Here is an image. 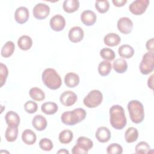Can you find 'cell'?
I'll return each mask as SVG.
<instances>
[{
    "mask_svg": "<svg viewBox=\"0 0 154 154\" xmlns=\"http://www.w3.org/2000/svg\"><path fill=\"white\" fill-rule=\"evenodd\" d=\"M146 47L149 52H153V38H151L147 40Z\"/></svg>",
    "mask_w": 154,
    "mask_h": 154,
    "instance_id": "ab89813d",
    "label": "cell"
},
{
    "mask_svg": "<svg viewBox=\"0 0 154 154\" xmlns=\"http://www.w3.org/2000/svg\"><path fill=\"white\" fill-rule=\"evenodd\" d=\"M104 43L108 46H116L119 45L121 42V38L120 36L114 32L108 33L105 35L103 38Z\"/></svg>",
    "mask_w": 154,
    "mask_h": 154,
    "instance_id": "d6986e66",
    "label": "cell"
},
{
    "mask_svg": "<svg viewBox=\"0 0 154 154\" xmlns=\"http://www.w3.org/2000/svg\"><path fill=\"white\" fill-rule=\"evenodd\" d=\"M39 147L45 151H50L52 149L54 145L52 141L47 138H44L40 140L39 142Z\"/></svg>",
    "mask_w": 154,
    "mask_h": 154,
    "instance_id": "d590c367",
    "label": "cell"
},
{
    "mask_svg": "<svg viewBox=\"0 0 154 154\" xmlns=\"http://www.w3.org/2000/svg\"><path fill=\"white\" fill-rule=\"evenodd\" d=\"M76 145L87 154L93 146V141L85 137H79L76 141Z\"/></svg>",
    "mask_w": 154,
    "mask_h": 154,
    "instance_id": "2e32d148",
    "label": "cell"
},
{
    "mask_svg": "<svg viewBox=\"0 0 154 154\" xmlns=\"http://www.w3.org/2000/svg\"><path fill=\"white\" fill-rule=\"evenodd\" d=\"M128 109L131 120L135 123H141L144 119L143 104L137 100H132L128 104Z\"/></svg>",
    "mask_w": 154,
    "mask_h": 154,
    "instance_id": "277c9868",
    "label": "cell"
},
{
    "mask_svg": "<svg viewBox=\"0 0 154 154\" xmlns=\"http://www.w3.org/2000/svg\"><path fill=\"white\" fill-rule=\"evenodd\" d=\"M140 72L143 75H148L153 71L154 69V55L153 52L145 53L140 64Z\"/></svg>",
    "mask_w": 154,
    "mask_h": 154,
    "instance_id": "8992f818",
    "label": "cell"
},
{
    "mask_svg": "<svg viewBox=\"0 0 154 154\" xmlns=\"http://www.w3.org/2000/svg\"><path fill=\"white\" fill-rule=\"evenodd\" d=\"M36 139L37 137L35 132L31 129H25L22 134V140L27 145L34 144L36 141Z\"/></svg>",
    "mask_w": 154,
    "mask_h": 154,
    "instance_id": "44dd1931",
    "label": "cell"
},
{
    "mask_svg": "<svg viewBox=\"0 0 154 154\" xmlns=\"http://www.w3.org/2000/svg\"><path fill=\"white\" fill-rule=\"evenodd\" d=\"M15 49V46L12 41H8L5 43L1 49V55L3 57L8 58L12 55Z\"/></svg>",
    "mask_w": 154,
    "mask_h": 154,
    "instance_id": "83f0119b",
    "label": "cell"
},
{
    "mask_svg": "<svg viewBox=\"0 0 154 154\" xmlns=\"http://www.w3.org/2000/svg\"><path fill=\"white\" fill-rule=\"evenodd\" d=\"M153 75H152L148 79V81H147V85H148V87L151 88L152 90H153Z\"/></svg>",
    "mask_w": 154,
    "mask_h": 154,
    "instance_id": "b9f144b4",
    "label": "cell"
},
{
    "mask_svg": "<svg viewBox=\"0 0 154 154\" xmlns=\"http://www.w3.org/2000/svg\"><path fill=\"white\" fill-rule=\"evenodd\" d=\"M8 74V70L6 65L3 63L0 64V82L1 86L2 87L5 83L7 76Z\"/></svg>",
    "mask_w": 154,
    "mask_h": 154,
    "instance_id": "74e56055",
    "label": "cell"
},
{
    "mask_svg": "<svg viewBox=\"0 0 154 154\" xmlns=\"http://www.w3.org/2000/svg\"><path fill=\"white\" fill-rule=\"evenodd\" d=\"M50 26L52 30L60 31L66 26V20L64 17L60 14H56L51 17L50 20Z\"/></svg>",
    "mask_w": 154,
    "mask_h": 154,
    "instance_id": "8fae6325",
    "label": "cell"
},
{
    "mask_svg": "<svg viewBox=\"0 0 154 154\" xmlns=\"http://www.w3.org/2000/svg\"><path fill=\"white\" fill-rule=\"evenodd\" d=\"M5 120L8 126L18 127L20 123V117L19 115L13 111H10L6 113Z\"/></svg>",
    "mask_w": 154,
    "mask_h": 154,
    "instance_id": "ac0fdd59",
    "label": "cell"
},
{
    "mask_svg": "<svg viewBox=\"0 0 154 154\" xmlns=\"http://www.w3.org/2000/svg\"><path fill=\"white\" fill-rule=\"evenodd\" d=\"M17 135L18 127H11L8 126L5 134V137L7 141L13 142L16 141L17 138Z\"/></svg>",
    "mask_w": 154,
    "mask_h": 154,
    "instance_id": "4dcf8cb0",
    "label": "cell"
},
{
    "mask_svg": "<svg viewBox=\"0 0 154 154\" xmlns=\"http://www.w3.org/2000/svg\"><path fill=\"white\" fill-rule=\"evenodd\" d=\"M118 52L119 55L125 58H130L134 54V48L129 45H123L119 47Z\"/></svg>",
    "mask_w": 154,
    "mask_h": 154,
    "instance_id": "d4e9b609",
    "label": "cell"
},
{
    "mask_svg": "<svg viewBox=\"0 0 154 154\" xmlns=\"http://www.w3.org/2000/svg\"><path fill=\"white\" fill-rule=\"evenodd\" d=\"M95 137L99 142L106 143L110 140L111 134L108 128L105 126H100L96 130Z\"/></svg>",
    "mask_w": 154,
    "mask_h": 154,
    "instance_id": "5bb4252c",
    "label": "cell"
},
{
    "mask_svg": "<svg viewBox=\"0 0 154 154\" xmlns=\"http://www.w3.org/2000/svg\"><path fill=\"white\" fill-rule=\"evenodd\" d=\"M106 152L108 154H121L123 152V148L117 143H112L107 147Z\"/></svg>",
    "mask_w": 154,
    "mask_h": 154,
    "instance_id": "8d00e7d4",
    "label": "cell"
},
{
    "mask_svg": "<svg viewBox=\"0 0 154 154\" xmlns=\"http://www.w3.org/2000/svg\"><path fill=\"white\" fill-rule=\"evenodd\" d=\"M47 124L46 118L40 114L35 116L32 120V126L38 131L45 130L47 126Z\"/></svg>",
    "mask_w": 154,
    "mask_h": 154,
    "instance_id": "e0dca14e",
    "label": "cell"
},
{
    "mask_svg": "<svg viewBox=\"0 0 154 154\" xmlns=\"http://www.w3.org/2000/svg\"><path fill=\"white\" fill-rule=\"evenodd\" d=\"M73 137V132L70 130L64 129L60 133L58 139L61 143L68 144L72 141Z\"/></svg>",
    "mask_w": 154,
    "mask_h": 154,
    "instance_id": "1f68e13d",
    "label": "cell"
},
{
    "mask_svg": "<svg viewBox=\"0 0 154 154\" xmlns=\"http://www.w3.org/2000/svg\"><path fill=\"white\" fill-rule=\"evenodd\" d=\"M112 69V65L109 61L104 60L101 61L98 66V72L102 76H107Z\"/></svg>",
    "mask_w": 154,
    "mask_h": 154,
    "instance_id": "f546056e",
    "label": "cell"
},
{
    "mask_svg": "<svg viewBox=\"0 0 154 154\" xmlns=\"http://www.w3.org/2000/svg\"><path fill=\"white\" fill-rule=\"evenodd\" d=\"M150 150V146L144 141H141L138 143L135 146V152L139 154H146L149 153Z\"/></svg>",
    "mask_w": 154,
    "mask_h": 154,
    "instance_id": "e575fe53",
    "label": "cell"
},
{
    "mask_svg": "<svg viewBox=\"0 0 154 154\" xmlns=\"http://www.w3.org/2000/svg\"><path fill=\"white\" fill-rule=\"evenodd\" d=\"M77 95L72 91H65L60 97V102L65 106H70L75 104L77 101Z\"/></svg>",
    "mask_w": 154,
    "mask_h": 154,
    "instance_id": "30bf717a",
    "label": "cell"
},
{
    "mask_svg": "<svg viewBox=\"0 0 154 154\" xmlns=\"http://www.w3.org/2000/svg\"><path fill=\"white\" fill-rule=\"evenodd\" d=\"M113 69L118 73H123L128 69L126 61L123 58L116 59L113 63Z\"/></svg>",
    "mask_w": 154,
    "mask_h": 154,
    "instance_id": "484cf974",
    "label": "cell"
},
{
    "mask_svg": "<svg viewBox=\"0 0 154 154\" xmlns=\"http://www.w3.org/2000/svg\"><path fill=\"white\" fill-rule=\"evenodd\" d=\"M50 13L49 7L44 3H38L33 8L32 14L35 18L42 20L46 18Z\"/></svg>",
    "mask_w": 154,
    "mask_h": 154,
    "instance_id": "ba28073f",
    "label": "cell"
},
{
    "mask_svg": "<svg viewBox=\"0 0 154 154\" xmlns=\"http://www.w3.org/2000/svg\"><path fill=\"white\" fill-rule=\"evenodd\" d=\"M117 28L122 34H128L132 31L133 22L129 17H121L117 22Z\"/></svg>",
    "mask_w": 154,
    "mask_h": 154,
    "instance_id": "9c48e42d",
    "label": "cell"
},
{
    "mask_svg": "<svg viewBox=\"0 0 154 154\" xmlns=\"http://www.w3.org/2000/svg\"><path fill=\"white\" fill-rule=\"evenodd\" d=\"M64 82L68 87L74 88L79 84V77L75 73L69 72L67 73L64 77Z\"/></svg>",
    "mask_w": 154,
    "mask_h": 154,
    "instance_id": "ffe728a7",
    "label": "cell"
},
{
    "mask_svg": "<svg viewBox=\"0 0 154 154\" xmlns=\"http://www.w3.org/2000/svg\"><path fill=\"white\" fill-rule=\"evenodd\" d=\"M30 97L35 101H42L45 98L44 91L38 87H32L29 91Z\"/></svg>",
    "mask_w": 154,
    "mask_h": 154,
    "instance_id": "f1b7e54d",
    "label": "cell"
},
{
    "mask_svg": "<svg viewBox=\"0 0 154 154\" xmlns=\"http://www.w3.org/2000/svg\"><path fill=\"white\" fill-rule=\"evenodd\" d=\"M103 95L100 91L93 90L84 97V104L88 108H93L98 106L102 102Z\"/></svg>",
    "mask_w": 154,
    "mask_h": 154,
    "instance_id": "5b68a950",
    "label": "cell"
},
{
    "mask_svg": "<svg viewBox=\"0 0 154 154\" xmlns=\"http://www.w3.org/2000/svg\"><path fill=\"white\" fill-rule=\"evenodd\" d=\"M100 55L103 59L106 61H112L116 57L114 51L108 48L102 49L100 51Z\"/></svg>",
    "mask_w": 154,
    "mask_h": 154,
    "instance_id": "d6a6232c",
    "label": "cell"
},
{
    "mask_svg": "<svg viewBox=\"0 0 154 154\" xmlns=\"http://www.w3.org/2000/svg\"><path fill=\"white\" fill-rule=\"evenodd\" d=\"M149 4V0H136L129 5V9L134 15H141L145 12Z\"/></svg>",
    "mask_w": 154,
    "mask_h": 154,
    "instance_id": "52a82bcc",
    "label": "cell"
},
{
    "mask_svg": "<svg viewBox=\"0 0 154 154\" xmlns=\"http://www.w3.org/2000/svg\"><path fill=\"white\" fill-rule=\"evenodd\" d=\"M97 16L91 10H85L81 14V20L86 26L93 25L96 21Z\"/></svg>",
    "mask_w": 154,
    "mask_h": 154,
    "instance_id": "9a60e30c",
    "label": "cell"
},
{
    "mask_svg": "<svg viewBox=\"0 0 154 154\" xmlns=\"http://www.w3.org/2000/svg\"><path fill=\"white\" fill-rule=\"evenodd\" d=\"M57 153H63V154H69V152L66 150V149H61L60 150H58Z\"/></svg>",
    "mask_w": 154,
    "mask_h": 154,
    "instance_id": "7bdbcfd3",
    "label": "cell"
},
{
    "mask_svg": "<svg viewBox=\"0 0 154 154\" xmlns=\"http://www.w3.org/2000/svg\"><path fill=\"white\" fill-rule=\"evenodd\" d=\"M95 7L100 13H105L107 12L109 8V2L105 1H97L95 2Z\"/></svg>",
    "mask_w": 154,
    "mask_h": 154,
    "instance_id": "836d02e7",
    "label": "cell"
},
{
    "mask_svg": "<svg viewBox=\"0 0 154 154\" xmlns=\"http://www.w3.org/2000/svg\"><path fill=\"white\" fill-rule=\"evenodd\" d=\"M79 2L78 0H65L63 4V10L67 13H73L78 10Z\"/></svg>",
    "mask_w": 154,
    "mask_h": 154,
    "instance_id": "7402d4cb",
    "label": "cell"
},
{
    "mask_svg": "<svg viewBox=\"0 0 154 154\" xmlns=\"http://www.w3.org/2000/svg\"><path fill=\"white\" fill-rule=\"evenodd\" d=\"M112 2L115 6L120 7L123 6L127 2V1L126 0H113Z\"/></svg>",
    "mask_w": 154,
    "mask_h": 154,
    "instance_id": "60d3db41",
    "label": "cell"
},
{
    "mask_svg": "<svg viewBox=\"0 0 154 154\" xmlns=\"http://www.w3.org/2000/svg\"><path fill=\"white\" fill-rule=\"evenodd\" d=\"M86 117V111L84 109L78 108L72 111H65L61 116V122L69 126L75 125L82 120Z\"/></svg>",
    "mask_w": 154,
    "mask_h": 154,
    "instance_id": "3957f363",
    "label": "cell"
},
{
    "mask_svg": "<svg viewBox=\"0 0 154 154\" xmlns=\"http://www.w3.org/2000/svg\"><path fill=\"white\" fill-rule=\"evenodd\" d=\"M29 16V10L25 7H18L14 13V19L17 23L23 24L27 22Z\"/></svg>",
    "mask_w": 154,
    "mask_h": 154,
    "instance_id": "7c38bea8",
    "label": "cell"
},
{
    "mask_svg": "<svg viewBox=\"0 0 154 154\" xmlns=\"http://www.w3.org/2000/svg\"><path fill=\"white\" fill-rule=\"evenodd\" d=\"M138 137V130L134 128L130 127L127 129L125 134V138L127 143H131L137 141Z\"/></svg>",
    "mask_w": 154,
    "mask_h": 154,
    "instance_id": "4316f807",
    "label": "cell"
},
{
    "mask_svg": "<svg viewBox=\"0 0 154 154\" xmlns=\"http://www.w3.org/2000/svg\"><path fill=\"white\" fill-rule=\"evenodd\" d=\"M109 122L112 128L122 129L127 123L124 108L119 105H114L109 109Z\"/></svg>",
    "mask_w": 154,
    "mask_h": 154,
    "instance_id": "6da1fadb",
    "label": "cell"
},
{
    "mask_svg": "<svg viewBox=\"0 0 154 154\" xmlns=\"http://www.w3.org/2000/svg\"><path fill=\"white\" fill-rule=\"evenodd\" d=\"M84 31L80 26H73L70 28L69 32V38L73 43H78L84 38Z\"/></svg>",
    "mask_w": 154,
    "mask_h": 154,
    "instance_id": "4fadbf2b",
    "label": "cell"
},
{
    "mask_svg": "<svg viewBox=\"0 0 154 154\" xmlns=\"http://www.w3.org/2000/svg\"><path fill=\"white\" fill-rule=\"evenodd\" d=\"M37 104L32 100L27 101L24 105V109L25 111L29 114H33L37 110Z\"/></svg>",
    "mask_w": 154,
    "mask_h": 154,
    "instance_id": "f35d334b",
    "label": "cell"
},
{
    "mask_svg": "<svg viewBox=\"0 0 154 154\" xmlns=\"http://www.w3.org/2000/svg\"><path fill=\"white\" fill-rule=\"evenodd\" d=\"M58 107L57 104L53 102H45L41 106L42 111L47 115H52L55 114L58 111Z\"/></svg>",
    "mask_w": 154,
    "mask_h": 154,
    "instance_id": "cb8c5ba5",
    "label": "cell"
},
{
    "mask_svg": "<svg viewBox=\"0 0 154 154\" xmlns=\"http://www.w3.org/2000/svg\"><path fill=\"white\" fill-rule=\"evenodd\" d=\"M42 79L43 84L51 90L59 88L62 84L60 76L55 69L52 68L46 69L43 72Z\"/></svg>",
    "mask_w": 154,
    "mask_h": 154,
    "instance_id": "7a4b0ae2",
    "label": "cell"
},
{
    "mask_svg": "<svg viewBox=\"0 0 154 154\" xmlns=\"http://www.w3.org/2000/svg\"><path fill=\"white\" fill-rule=\"evenodd\" d=\"M17 45L20 49L27 51L29 49L32 45V38L26 35H22L17 40Z\"/></svg>",
    "mask_w": 154,
    "mask_h": 154,
    "instance_id": "603a6c76",
    "label": "cell"
}]
</instances>
